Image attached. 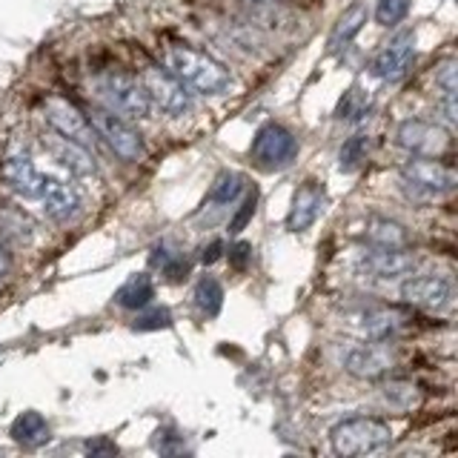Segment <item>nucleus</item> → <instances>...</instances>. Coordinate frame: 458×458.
<instances>
[{
    "mask_svg": "<svg viewBox=\"0 0 458 458\" xmlns=\"http://www.w3.org/2000/svg\"><path fill=\"white\" fill-rule=\"evenodd\" d=\"M169 72H175L186 86H192L200 95H224L233 86V75L221 61L195 47H183V43L169 49Z\"/></svg>",
    "mask_w": 458,
    "mask_h": 458,
    "instance_id": "obj_1",
    "label": "nucleus"
},
{
    "mask_svg": "<svg viewBox=\"0 0 458 458\" xmlns=\"http://www.w3.org/2000/svg\"><path fill=\"white\" fill-rule=\"evenodd\" d=\"M393 429L381 419H367V415H355L333 427L329 433V444L333 450L344 458H358V455H372L384 447H390Z\"/></svg>",
    "mask_w": 458,
    "mask_h": 458,
    "instance_id": "obj_2",
    "label": "nucleus"
},
{
    "mask_svg": "<svg viewBox=\"0 0 458 458\" xmlns=\"http://www.w3.org/2000/svg\"><path fill=\"white\" fill-rule=\"evenodd\" d=\"M95 89H98V98L104 100L112 112L126 114V118H138V121L152 114V100L147 89L140 86V81H135L132 75L109 72V75L95 81Z\"/></svg>",
    "mask_w": 458,
    "mask_h": 458,
    "instance_id": "obj_3",
    "label": "nucleus"
},
{
    "mask_svg": "<svg viewBox=\"0 0 458 458\" xmlns=\"http://www.w3.org/2000/svg\"><path fill=\"white\" fill-rule=\"evenodd\" d=\"M140 86L147 89L152 106H157L161 112L172 114V118H181L192 109V95L186 92V83L157 64H147L140 72Z\"/></svg>",
    "mask_w": 458,
    "mask_h": 458,
    "instance_id": "obj_4",
    "label": "nucleus"
},
{
    "mask_svg": "<svg viewBox=\"0 0 458 458\" xmlns=\"http://www.w3.org/2000/svg\"><path fill=\"white\" fill-rule=\"evenodd\" d=\"M344 369L350 372L355 378H367L376 381L390 376L398 364V352L390 341H369V344H355L341 358Z\"/></svg>",
    "mask_w": 458,
    "mask_h": 458,
    "instance_id": "obj_5",
    "label": "nucleus"
},
{
    "mask_svg": "<svg viewBox=\"0 0 458 458\" xmlns=\"http://www.w3.org/2000/svg\"><path fill=\"white\" fill-rule=\"evenodd\" d=\"M252 161L261 169H284L295 161L298 138L281 123H264L252 140Z\"/></svg>",
    "mask_w": 458,
    "mask_h": 458,
    "instance_id": "obj_6",
    "label": "nucleus"
},
{
    "mask_svg": "<svg viewBox=\"0 0 458 458\" xmlns=\"http://www.w3.org/2000/svg\"><path fill=\"white\" fill-rule=\"evenodd\" d=\"M95 132L109 143V149L123 157V161H140L143 157V140L138 135V129L129 123L123 114L112 109H98L92 114Z\"/></svg>",
    "mask_w": 458,
    "mask_h": 458,
    "instance_id": "obj_7",
    "label": "nucleus"
},
{
    "mask_svg": "<svg viewBox=\"0 0 458 458\" xmlns=\"http://www.w3.org/2000/svg\"><path fill=\"white\" fill-rule=\"evenodd\" d=\"M395 143L410 155L438 157L450 149V132L433 121L410 118V121H401V126L395 129Z\"/></svg>",
    "mask_w": 458,
    "mask_h": 458,
    "instance_id": "obj_8",
    "label": "nucleus"
},
{
    "mask_svg": "<svg viewBox=\"0 0 458 458\" xmlns=\"http://www.w3.org/2000/svg\"><path fill=\"white\" fill-rule=\"evenodd\" d=\"M401 298H404V304L419 307L424 312H444L453 307L455 290L441 276H410L401 284Z\"/></svg>",
    "mask_w": 458,
    "mask_h": 458,
    "instance_id": "obj_9",
    "label": "nucleus"
},
{
    "mask_svg": "<svg viewBox=\"0 0 458 458\" xmlns=\"http://www.w3.org/2000/svg\"><path fill=\"white\" fill-rule=\"evenodd\" d=\"M401 178H404V183L410 186V190L421 192L427 198L447 195L455 186V172L447 164L433 161V157H421V155L404 164Z\"/></svg>",
    "mask_w": 458,
    "mask_h": 458,
    "instance_id": "obj_10",
    "label": "nucleus"
},
{
    "mask_svg": "<svg viewBox=\"0 0 458 458\" xmlns=\"http://www.w3.org/2000/svg\"><path fill=\"white\" fill-rule=\"evenodd\" d=\"M43 112H47V121L52 123L55 132H61L64 138L81 143V147H86V149L95 147L98 132H95L92 121L86 118L75 104H69L66 98H49Z\"/></svg>",
    "mask_w": 458,
    "mask_h": 458,
    "instance_id": "obj_11",
    "label": "nucleus"
},
{
    "mask_svg": "<svg viewBox=\"0 0 458 458\" xmlns=\"http://www.w3.org/2000/svg\"><path fill=\"white\" fill-rule=\"evenodd\" d=\"M415 57V35L412 32H401L395 35L386 47L372 57L369 72L378 81H398L407 75V69Z\"/></svg>",
    "mask_w": 458,
    "mask_h": 458,
    "instance_id": "obj_12",
    "label": "nucleus"
},
{
    "mask_svg": "<svg viewBox=\"0 0 458 458\" xmlns=\"http://www.w3.org/2000/svg\"><path fill=\"white\" fill-rule=\"evenodd\" d=\"M407 324V315L395 307H367L355 315L358 333L369 341H393L398 333H404Z\"/></svg>",
    "mask_w": 458,
    "mask_h": 458,
    "instance_id": "obj_13",
    "label": "nucleus"
},
{
    "mask_svg": "<svg viewBox=\"0 0 458 458\" xmlns=\"http://www.w3.org/2000/svg\"><path fill=\"white\" fill-rule=\"evenodd\" d=\"M361 267L372 278L393 281L401 276H410L415 269V255L407 252V247H372L361 255Z\"/></svg>",
    "mask_w": 458,
    "mask_h": 458,
    "instance_id": "obj_14",
    "label": "nucleus"
},
{
    "mask_svg": "<svg viewBox=\"0 0 458 458\" xmlns=\"http://www.w3.org/2000/svg\"><path fill=\"white\" fill-rule=\"evenodd\" d=\"M43 212H47V218L52 221H69L75 218L81 212V192L75 190L72 183L61 181V178H47L43 181V190L38 195Z\"/></svg>",
    "mask_w": 458,
    "mask_h": 458,
    "instance_id": "obj_15",
    "label": "nucleus"
},
{
    "mask_svg": "<svg viewBox=\"0 0 458 458\" xmlns=\"http://www.w3.org/2000/svg\"><path fill=\"white\" fill-rule=\"evenodd\" d=\"M324 200H327V192L318 181H307L304 186H301L293 198L290 215H286V226H290V233H307V229L318 221V215L324 212Z\"/></svg>",
    "mask_w": 458,
    "mask_h": 458,
    "instance_id": "obj_16",
    "label": "nucleus"
},
{
    "mask_svg": "<svg viewBox=\"0 0 458 458\" xmlns=\"http://www.w3.org/2000/svg\"><path fill=\"white\" fill-rule=\"evenodd\" d=\"M0 178H4V183L12 192H18L21 198H29V200H38V195L43 190V181H47V175H40L38 166L23 155L6 157L4 169H0Z\"/></svg>",
    "mask_w": 458,
    "mask_h": 458,
    "instance_id": "obj_17",
    "label": "nucleus"
},
{
    "mask_svg": "<svg viewBox=\"0 0 458 458\" xmlns=\"http://www.w3.org/2000/svg\"><path fill=\"white\" fill-rule=\"evenodd\" d=\"M43 147H47L55 161L61 164L64 169H69L72 175H92V172H95L92 152L86 147H81V143L64 138L61 132L43 138Z\"/></svg>",
    "mask_w": 458,
    "mask_h": 458,
    "instance_id": "obj_18",
    "label": "nucleus"
},
{
    "mask_svg": "<svg viewBox=\"0 0 458 458\" xmlns=\"http://www.w3.org/2000/svg\"><path fill=\"white\" fill-rule=\"evenodd\" d=\"M367 18H369V12H367L364 4H350L338 14V21L333 26V35H329V49L338 52V49L347 47V43L364 29Z\"/></svg>",
    "mask_w": 458,
    "mask_h": 458,
    "instance_id": "obj_19",
    "label": "nucleus"
},
{
    "mask_svg": "<svg viewBox=\"0 0 458 458\" xmlns=\"http://www.w3.org/2000/svg\"><path fill=\"white\" fill-rule=\"evenodd\" d=\"M12 438L23 447H40V444L49 441V424L40 412L26 410L12 421Z\"/></svg>",
    "mask_w": 458,
    "mask_h": 458,
    "instance_id": "obj_20",
    "label": "nucleus"
},
{
    "mask_svg": "<svg viewBox=\"0 0 458 458\" xmlns=\"http://www.w3.org/2000/svg\"><path fill=\"white\" fill-rule=\"evenodd\" d=\"M155 298V284L149 276H132L118 293H114V304L123 310H143L149 307Z\"/></svg>",
    "mask_w": 458,
    "mask_h": 458,
    "instance_id": "obj_21",
    "label": "nucleus"
},
{
    "mask_svg": "<svg viewBox=\"0 0 458 458\" xmlns=\"http://www.w3.org/2000/svg\"><path fill=\"white\" fill-rule=\"evenodd\" d=\"M367 241L372 247H410V235L407 229L398 221L390 218H369L367 221Z\"/></svg>",
    "mask_w": 458,
    "mask_h": 458,
    "instance_id": "obj_22",
    "label": "nucleus"
},
{
    "mask_svg": "<svg viewBox=\"0 0 458 458\" xmlns=\"http://www.w3.org/2000/svg\"><path fill=\"white\" fill-rule=\"evenodd\" d=\"M243 190V178L238 175V172H221L218 178H215L212 190L204 200V207H226L233 204V200L241 195Z\"/></svg>",
    "mask_w": 458,
    "mask_h": 458,
    "instance_id": "obj_23",
    "label": "nucleus"
},
{
    "mask_svg": "<svg viewBox=\"0 0 458 458\" xmlns=\"http://www.w3.org/2000/svg\"><path fill=\"white\" fill-rule=\"evenodd\" d=\"M195 304H198V310L204 312V315L215 318V315H218L221 307H224V286H221V281L212 278V276L200 278L198 286H195Z\"/></svg>",
    "mask_w": 458,
    "mask_h": 458,
    "instance_id": "obj_24",
    "label": "nucleus"
},
{
    "mask_svg": "<svg viewBox=\"0 0 458 458\" xmlns=\"http://www.w3.org/2000/svg\"><path fill=\"white\" fill-rule=\"evenodd\" d=\"M367 112H369V92L361 89V86H352V89L344 92L341 104L335 109V118L338 121H361Z\"/></svg>",
    "mask_w": 458,
    "mask_h": 458,
    "instance_id": "obj_25",
    "label": "nucleus"
},
{
    "mask_svg": "<svg viewBox=\"0 0 458 458\" xmlns=\"http://www.w3.org/2000/svg\"><path fill=\"white\" fill-rule=\"evenodd\" d=\"M367 155H369V138L367 135H352L338 152V169L341 172H355L367 161Z\"/></svg>",
    "mask_w": 458,
    "mask_h": 458,
    "instance_id": "obj_26",
    "label": "nucleus"
},
{
    "mask_svg": "<svg viewBox=\"0 0 458 458\" xmlns=\"http://www.w3.org/2000/svg\"><path fill=\"white\" fill-rule=\"evenodd\" d=\"M152 264L161 267V272H166L169 278H181L186 269H190V264H186V258L181 252H169L166 243H161V247H155V255H152Z\"/></svg>",
    "mask_w": 458,
    "mask_h": 458,
    "instance_id": "obj_27",
    "label": "nucleus"
},
{
    "mask_svg": "<svg viewBox=\"0 0 458 458\" xmlns=\"http://www.w3.org/2000/svg\"><path fill=\"white\" fill-rule=\"evenodd\" d=\"M407 12H410V0H378L376 21L381 26H395L407 18Z\"/></svg>",
    "mask_w": 458,
    "mask_h": 458,
    "instance_id": "obj_28",
    "label": "nucleus"
},
{
    "mask_svg": "<svg viewBox=\"0 0 458 458\" xmlns=\"http://www.w3.org/2000/svg\"><path fill=\"white\" fill-rule=\"evenodd\" d=\"M138 321H135V329H140V333H147V329H166L172 327V312L166 307H152V310H138Z\"/></svg>",
    "mask_w": 458,
    "mask_h": 458,
    "instance_id": "obj_29",
    "label": "nucleus"
},
{
    "mask_svg": "<svg viewBox=\"0 0 458 458\" xmlns=\"http://www.w3.org/2000/svg\"><path fill=\"white\" fill-rule=\"evenodd\" d=\"M455 75H458L455 57H447V61H444V64L436 69V86H438L441 98H455V92H458V81H455Z\"/></svg>",
    "mask_w": 458,
    "mask_h": 458,
    "instance_id": "obj_30",
    "label": "nucleus"
},
{
    "mask_svg": "<svg viewBox=\"0 0 458 458\" xmlns=\"http://www.w3.org/2000/svg\"><path fill=\"white\" fill-rule=\"evenodd\" d=\"M255 207H258V192L252 190L247 198H243V204L238 207V212L233 215V221H229V233H241V229L247 226L250 218L255 215Z\"/></svg>",
    "mask_w": 458,
    "mask_h": 458,
    "instance_id": "obj_31",
    "label": "nucleus"
},
{
    "mask_svg": "<svg viewBox=\"0 0 458 458\" xmlns=\"http://www.w3.org/2000/svg\"><path fill=\"white\" fill-rule=\"evenodd\" d=\"M250 258H252V247L247 241H241V243H235L233 250H229V264H233L235 269H243L250 264Z\"/></svg>",
    "mask_w": 458,
    "mask_h": 458,
    "instance_id": "obj_32",
    "label": "nucleus"
},
{
    "mask_svg": "<svg viewBox=\"0 0 458 458\" xmlns=\"http://www.w3.org/2000/svg\"><path fill=\"white\" fill-rule=\"evenodd\" d=\"M221 252H224V243L221 241H212L209 247H204V252H200V261H204V264H215L221 258Z\"/></svg>",
    "mask_w": 458,
    "mask_h": 458,
    "instance_id": "obj_33",
    "label": "nucleus"
},
{
    "mask_svg": "<svg viewBox=\"0 0 458 458\" xmlns=\"http://www.w3.org/2000/svg\"><path fill=\"white\" fill-rule=\"evenodd\" d=\"M86 450H89L92 455H100V453L114 455V453H118V447H114V444H109V441H95V444H89Z\"/></svg>",
    "mask_w": 458,
    "mask_h": 458,
    "instance_id": "obj_34",
    "label": "nucleus"
},
{
    "mask_svg": "<svg viewBox=\"0 0 458 458\" xmlns=\"http://www.w3.org/2000/svg\"><path fill=\"white\" fill-rule=\"evenodd\" d=\"M6 272H9V255H6L4 247H0V278H4Z\"/></svg>",
    "mask_w": 458,
    "mask_h": 458,
    "instance_id": "obj_35",
    "label": "nucleus"
},
{
    "mask_svg": "<svg viewBox=\"0 0 458 458\" xmlns=\"http://www.w3.org/2000/svg\"><path fill=\"white\" fill-rule=\"evenodd\" d=\"M255 4H278V0H255Z\"/></svg>",
    "mask_w": 458,
    "mask_h": 458,
    "instance_id": "obj_36",
    "label": "nucleus"
}]
</instances>
